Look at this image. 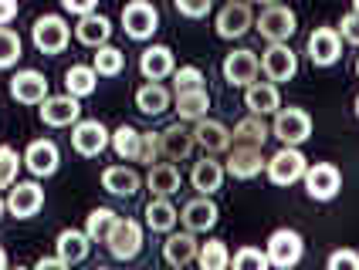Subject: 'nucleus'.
I'll return each mask as SVG.
<instances>
[{"instance_id": "6", "label": "nucleus", "mask_w": 359, "mask_h": 270, "mask_svg": "<svg viewBox=\"0 0 359 270\" xmlns=\"http://www.w3.org/2000/svg\"><path fill=\"white\" fill-rule=\"evenodd\" d=\"M271 135L281 138V145H302L312 135V118L302 108H278L271 122Z\"/></svg>"}, {"instance_id": "41", "label": "nucleus", "mask_w": 359, "mask_h": 270, "mask_svg": "<svg viewBox=\"0 0 359 270\" xmlns=\"http://www.w3.org/2000/svg\"><path fill=\"white\" fill-rule=\"evenodd\" d=\"M20 58V38L11 27H0V71L4 68H14Z\"/></svg>"}, {"instance_id": "12", "label": "nucleus", "mask_w": 359, "mask_h": 270, "mask_svg": "<svg viewBox=\"0 0 359 270\" xmlns=\"http://www.w3.org/2000/svg\"><path fill=\"white\" fill-rule=\"evenodd\" d=\"M109 250L116 260H133L142 250V227L136 220H119L112 236H109Z\"/></svg>"}, {"instance_id": "55", "label": "nucleus", "mask_w": 359, "mask_h": 270, "mask_svg": "<svg viewBox=\"0 0 359 270\" xmlns=\"http://www.w3.org/2000/svg\"><path fill=\"white\" fill-rule=\"evenodd\" d=\"M356 75H359V58H356Z\"/></svg>"}, {"instance_id": "45", "label": "nucleus", "mask_w": 359, "mask_h": 270, "mask_svg": "<svg viewBox=\"0 0 359 270\" xmlns=\"http://www.w3.org/2000/svg\"><path fill=\"white\" fill-rule=\"evenodd\" d=\"M325 270H359V253L356 250H336L329 257Z\"/></svg>"}, {"instance_id": "9", "label": "nucleus", "mask_w": 359, "mask_h": 270, "mask_svg": "<svg viewBox=\"0 0 359 270\" xmlns=\"http://www.w3.org/2000/svg\"><path fill=\"white\" fill-rule=\"evenodd\" d=\"M339 55H342V38L336 27H316L309 34V58H312V64L329 68V64L339 61Z\"/></svg>"}, {"instance_id": "30", "label": "nucleus", "mask_w": 359, "mask_h": 270, "mask_svg": "<svg viewBox=\"0 0 359 270\" xmlns=\"http://www.w3.org/2000/svg\"><path fill=\"white\" fill-rule=\"evenodd\" d=\"M102 190L112 196H136L140 193V173L129 166H109L102 173Z\"/></svg>"}, {"instance_id": "1", "label": "nucleus", "mask_w": 359, "mask_h": 270, "mask_svg": "<svg viewBox=\"0 0 359 270\" xmlns=\"http://www.w3.org/2000/svg\"><path fill=\"white\" fill-rule=\"evenodd\" d=\"M268 179L275 183V186H292V183H299L305 179V169H309V159L302 155L299 145H281L278 152L268 159Z\"/></svg>"}, {"instance_id": "5", "label": "nucleus", "mask_w": 359, "mask_h": 270, "mask_svg": "<svg viewBox=\"0 0 359 270\" xmlns=\"http://www.w3.org/2000/svg\"><path fill=\"white\" fill-rule=\"evenodd\" d=\"M31 38L38 44V51H44V55H58V51L68 48V41H72V27H68V20L58 17V14H44V17L34 20Z\"/></svg>"}, {"instance_id": "39", "label": "nucleus", "mask_w": 359, "mask_h": 270, "mask_svg": "<svg viewBox=\"0 0 359 270\" xmlns=\"http://www.w3.org/2000/svg\"><path fill=\"white\" fill-rule=\"evenodd\" d=\"M231 267L234 270H268V253L258 250V247H241L234 257H231Z\"/></svg>"}, {"instance_id": "48", "label": "nucleus", "mask_w": 359, "mask_h": 270, "mask_svg": "<svg viewBox=\"0 0 359 270\" xmlns=\"http://www.w3.org/2000/svg\"><path fill=\"white\" fill-rule=\"evenodd\" d=\"M18 17V0H0V27H7Z\"/></svg>"}, {"instance_id": "42", "label": "nucleus", "mask_w": 359, "mask_h": 270, "mask_svg": "<svg viewBox=\"0 0 359 270\" xmlns=\"http://www.w3.org/2000/svg\"><path fill=\"white\" fill-rule=\"evenodd\" d=\"M200 88H203V75H200V68L183 64V68L173 71V92H177V95H183V92H200Z\"/></svg>"}, {"instance_id": "46", "label": "nucleus", "mask_w": 359, "mask_h": 270, "mask_svg": "<svg viewBox=\"0 0 359 270\" xmlns=\"http://www.w3.org/2000/svg\"><path fill=\"white\" fill-rule=\"evenodd\" d=\"M61 7H65L68 14H75V17H85V14H95L99 0H61Z\"/></svg>"}, {"instance_id": "52", "label": "nucleus", "mask_w": 359, "mask_h": 270, "mask_svg": "<svg viewBox=\"0 0 359 270\" xmlns=\"http://www.w3.org/2000/svg\"><path fill=\"white\" fill-rule=\"evenodd\" d=\"M4 210H7V203H4V199H0V216H4Z\"/></svg>"}, {"instance_id": "51", "label": "nucleus", "mask_w": 359, "mask_h": 270, "mask_svg": "<svg viewBox=\"0 0 359 270\" xmlns=\"http://www.w3.org/2000/svg\"><path fill=\"white\" fill-rule=\"evenodd\" d=\"M255 3H264V7H271V3H275V0H255Z\"/></svg>"}, {"instance_id": "20", "label": "nucleus", "mask_w": 359, "mask_h": 270, "mask_svg": "<svg viewBox=\"0 0 359 270\" xmlns=\"http://www.w3.org/2000/svg\"><path fill=\"white\" fill-rule=\"evenodd\" d=\"M180 220H183V227L190 233H207L217 223V206L210 203V196H197V199H190V203L183 206Z\"/></svg>"}, {"instance_id": "15", "label": "nucleus", "mask_w": 359, "mask_h": 270, "mask_svg": "<svg viewBox=\"0 0 359 270\" xmlns=\"http://www.w3.org/2000/svg\"><path fill=\"white\" fill-rule=\"evenodd\" d=\"M248 27H251V7H248L244 0H231V3L217 14V34L224 41L244 38Z\"/></svg>"}, {"instance_id": "58", "label": "nucleus", "mask_w": 359, "mask_h": 270, "mask_svg": "<svg viewBox=\"0 0 359 270\" xmlns=\"http://www.w3.org/2000/svg\"><path fill=\"white\" fill-rule=\"evenodd\" d=\"M18 270H20V267H18Z\"/></svg>"}, {"instance_id": "44", "label": "nucleus", "mask_w": 359, "mask_h": 270, "mask_svg": "<svg viewBox=\"0 0 359 270\" xmlns=\"http://www.w3.org/2000/svg\"><path fill=\"white\" fill-rule=\"evenodd\" d=\"M210 3H214V0H173V7H177L180 14H183V17H207V14H210Z\"/></svg>"}, {"instance_id": "13", "label": "nucleus", "mask_w": 359, "mask_h": 270, "mask_svg": "<svg viewBox=\"0 0 359 270\" xmlns=\"http://www.w3.org/2000/svg\"><path fill=\"white\" fill-rule=\"evenodd\" d=\"M261 71V61L255 51H248V48H241V51H231L227 58H224V78L231 81V85H241V88H248Z\"/></svg>"}, {"instance_id": "4", "label": "nucleus", "mask_w": 359, "mask_h": 270, "mask_svg": "<svg viewBox=\"0 0 359 270\" xmlns=\"http://www.w3.org/2000/svg\"><path fill=\"white\" fill-rule=\"evenodd\" d=\"M156 27H160V10L149 0H133V3L122 7V31L133 41L153 38Z\"/></svg>"}, {"instance_id": "36", "label": "nucleus", "mask_w": 359, "mask_h": 270, "mask_svg": "<svg viewBox=\"0 0 359 270\" xmlns=\"http://www.w3.org/2000/svg\"><path fill=\"white\" fill-rule=\"evenodd\" d=\"M197 264H200V270H231V250H227V243L224 240L200 243Z\"/></svg>"}, {"instance_id": "37", "label": "nucleus", "mask_w": 359, "mask_h": 270, "mask_svg": "<svg viewBox=\"0 0 359 270\" xmlns=\"http://www.w3.org/2000/svg\"><path fill=\"white\" fill-rule=\"evenodd\" d=\"M140 138H142V132H136L133 125H119L116 132H112V149H116V155L119 159H126V162H136L140 159Z\"/></svg>"}, {"instance_id": "33", "label": "nucleus", "mask_w": 359, "mask_h": 270, "mask_svg": "<svg viewBox=\"0 0 359 270\" xmlns=\"http://www.w3.org/2000/svg\"><path fill=\"white\" fill-rule=\"evenodd\" d=\"M122 216L116 210H105V206H99V210L88 213V220H85V233H88V240L92 243H109V236H112V230H116V223H119Z\"/></svg>"}, {"instance_id": "27", "label": "nucleus", "mask_w": 359, "mask_h": 270, "mask_svg": "<svg viewBox=\"0 0 359 270\" xmlns=\"http://www.w3.org/2000/svg\"><path fill=\"white\" fill-rule=\"evenodd\" d=\"M194 138H197V145L207 155L231 149V132H227L220 122H214V118H200L197 129H194Z\"/></svg>"}, {"instance_id": "49", "label": "nucleus", "mask_w": 359, "mask_h": 270, "mask_svg": "<svg viewBox=\"0 0 359 270\" xmlns=\"http://www.w3.org/2000/svg\"><path fill=\"white\" fill-rule=\"evenodd\" d=\"M34 270H72L61 257H41L38 264H34Z\"/></svg>"}, {"instance_id": "32", "label": "nucleus", "mask_w": 359, "mask_h": 270, "mask_svg": "<svg viewBox=\"0 0 359 270\" xmlns=\"http://www.w3.org/2000/svg\"><path fill=\"white\" fill-rule=\"evenodd\" d=\"M136 108L142 115H163L170 108V92L163 88L160 81H146L140 92H136Z\"/></svg>"}, {"instance_id": "53", "label": "nucleus", "mask_w": 359, "mask_h": 270, "mask_svg": "<svg viewBox=\"0 0 359 270\" xmlns=\"http://www.w3.org/2000/svg\"><path fill=\"white\" fill-rule=\"evenodd\" d=\"M353 10H356V14H359V0H353Z\"/></svg>"}, {"instance_id": "25", "label": "nucleus", "mask_w": 359, "mask_h": 270, "mask_svg": "<svg viewBox=\"0 0 359 270\" xmlns=\"http://www.w3.org/2000/svg\"><path fill=\"white\" fill-rule=\"evenodd\" d=\"M146 186L156 199H170L173 193H180V169L173 162H156V166H149Z\"/></svg>"}, {"instance_id": "19", "label": "nucleus", "mask_w": 359, "mask_h": 270, "mask_svg": "<svg viewBox=\"0 0 359 270\" xmlns=\"http://www.w3.org/2000/svg\"><path fill=\"white\" fill-rule=\"evenodd\" d=\"M197 253H200V243H197V236L187 230V233H170L166 236V243H163V257H166V264L170 267H177L183 270L187 264H194L197 260Z\"/></svg>"}, {"instance_id": "2", "label": "nucleus", "mask_w": 359, "mask_h": 270, "mask_svg": "<svg viewBox=\"0 0 359 270\" xmlns=\"http://www.w3.org/2000/svg\"><path fill=\"white\" fill-rule=\"evenodd\" d=\"M268 264L278 270H292L295 264L302 260V253H305V243H302V233L299 230H288V227H281L268 236Z\"/></svg>"}, {"instance_id": "17", "label": "nucleus", "mask_w": 359, "mask_h": 270, "mask_svg": "<svg viewBox=\"0 0 359 270\" xmlns=\"http://www.w3.org/2000/svg\"><path fill=\"white\" fill-rule=\"evenodd\" d=\"M11 95L20 105H41L48 98V81H44L41 71H31V68L18 71V75L11 78Z\"/></svg>"}, {"instance_id": "31", "label": "nucleus", "mask_w": 359, "mask_h": 270, "mask_svg": "<svg viewBox=\"0 0 359 270\" xmlns=\"http://www.w3.org/2000/svg\"><path fill=\"white\" fill-rule=\"evenodd\" d=\"M95 85H99V75H95L92 64H72L65 71V88L72 98H88L95 92Z\"/></svg>"}, {"instance_id": "54", "label": "nucleus", "mask_w": 359, "mask_h": 270, "mask_svg": "<svg viewBox=\"0 0 359 270\" xmlns=\"http://www.w3.org/2000/svg\"><path fill=\"white\" fill-rule=\"evenodd\" d=\"M356 118H359V98H356Z\"/></svg>"}, {"instance_id": "57", "label": "nucleus", "mask_w": 359, "mask_h": 270, "mask_svg": "<svg viewBox=\"0 0 359 270\" xmlns=\"http://www.w3.org/2000/svg\"><path fill=\"white\" fill-rule=\"evenodd\" d=\"M173 270H177V267H173Z\"/></svg>"}, {"instance_id": "38", "label": "nucleus", "mask_w": 359, "mask_h": 270, "mask_svg": "<svg viewBox=\"0 0 359 270\" xmlns=\"http://www.w3.org/2000/svg\"><path fill=\"white\" fill-rule=\"evenodd\" d=\"M122 64H126V55H122L119 48H112V44H102V48H95V61H92L95 75L116 78L122 71Z\"/></svg>"}, {"instance_id": "22", "label": "nucleus", "mask_w": 359, "mask_h": 270, "mask_svg": "<svg viewBox=\"0 0 359 270\" xmlns=\"http://www.w3.org/2000/svg\"><path fill=\"white\" fill-rule=\"evenodd\" d=\"M140 71L146 75V81H163L170 78L177 68H173V51L163 48V44H153L140 55Z\"/></svg>"}, {"instance_id": "14", "label": "nucleus", "mask_w": 359, "mask_h": 270, "mask_svg": "<svg viewBox=\"0 0 359 270\" xmlns=\"http://www.w3.org/2000/svg\"><path fill=\"white\" fill-rule=\"evenodd\" d=\"M244 105L251 108V115H275L281 108V95L275 81H251L244 88Z\"/></svg>"}, {"instance_id": "21", "label": "nucleus", "mask_w": 359, "mask_h": 270, "mask_svg": "<svg viewBox=\"0 0 359 270\" xmlns=\"http://www.w3.org/2000/svg\"><path fill=\"white\" fill-rule=\"evenodd\" d=\"M268 135H271V129H268L264 115H248V118H241L238 125H234L231 142H234L238 149H261V145L268 142Z\"/></svg>"}, {"instance_id": "28", "label": "nucleus", "mask_w": 359, "mask_h": 270, "mask_svg": "<svg viewBox=\"0 0 359 270\" xmlns=\"http://www.w3.org/2000/svg\"><path fill=\"white\" fill-rule=\"evenodd\" d=\"M75 38L85 48H102V44H109V38H112V24H109V17H102V14H85L75 24Z\"/></svg>"}, {"instance_id": "56", "label": "nucleus", "mask_w": 359, "mask_h": 270, "mask_svg": "<svg viewBox=\"0 0 359 270\" xmlns=\"http://www.w3.org/2000/svg\"><path fill=\"white\" fill-rule=\"evenodd\" d=\"M95 270H109V267H95Z\"/></svg>"}, {"instance_id": "35", "label": "nucleus", "mask_w": 359, "mask_h": 270, "mask_svg": "<svg viewBox=\"0 0 359 270\" xmlns=\"http://www.w3.org/2000/svg\"><path fill=\"white\" fill-rule=\"evenodd\" d=\"M207 108H210V95H207V88L177 95V112H180L183 122H200V118H207Z\"/></svg>"}, {"instance_id": "50", "label": "nucleus", "mask_w": 359, "mask_h": 270, "mask_svg": "<svg viewBox=\"0 0 359 270\" xmlns=\"http://www.w3.org/2000/svg\"><path fill=\"white\" fill-rule=\"evenodd\" d=\"M0 270H7V250L0 247Z\"/></svg>"}, {"instance_id": "43", "label": "nucleus", "mask_w": 359, "mask_h": 270, "mask_svg": "<svg viewBox=\"0 0 359 270\" xmlns=\"http://www.w3.org/2000/svg\"><path fill=\"white\" fill-rule=\"evenodd\" d=\"M136 162H146V166H156L163 162V138L160 132H142L140 138V159Z\"/></svg>"}, {"instance_id": "23", "label": "nucleus", "mask_w": 359, "mask_h": 270, "mask_svg": "<svg viewBox=\"0 0 359 270\" xmlns=\"http://www.w3.org/2000/svg\"><path fill=\"white\" fill-rule=\"evenodd\" d=\"M264 166H268V162H264L261 149H238V145H234V152L227 155L224 173L234 176V179H255V176H261Z\"/></svg>"}, {"instance_id": "29", "label": "nucleus", "mask_w": 359, "mask_h": 270, "mask_svg": "<svg viewBox=\"0 0 359 270\" xmlns=\"http://www.w3.org/2000/svg\"><path fill=\"white\" fill-rule=\"evenodd\" d=\"M224 176L227 173H224V166H220L217 159L203 155L197 166H194V173H190V183H194V190H200V196H210L224 186Z\"/></svg>"}, {"instance_id": "40", "label": "nucleus", "mask_w": 359, "mask_h": 270, "mask_svg": "<svg viewBox=\"0 0 359 270\" xmlns=\"http://www.w3.org/2000/svg\"><path fill=\"white\" fill-rule=\"evenodd\" d=\"M24 159H18V152L11 145H0V190H11L18 183V169Z\"/></svg>"}, {"instance_id": "16", "label": "nucleus", "mask_w": 359, "mask_h": 270, "mask_svg": "<svg viewBox=\"0 0 359 270\" xmlns=\"http://www.w3.org/2000/svg\"><path fill=\"white\" fill-rule=\"evenodd\" d=\"M41 206H44V190L38 183H14V190L7 196V210L18 220H31Z\"/></svg>"}, {"instance_id": "8", "label": "nucleus", "mask_w": 359, "mask_h": 270, "mask_svg": "<svg viewBox=\"0 0 359 270\" xmlns=\"http://www.w3.org/2000/svg\"><path fill=\"white\" fill-rule=\"evenodd\" d=\"M81 105L79 98H72L68 92L65 95H48L41 101V122L51 125V129H65V125H79Z\"/></svg>"}, {"instance_id": "24", "label": "nucleus", "mask_w": 359, "mask_h": 270, "mask_svg": "<svg viewBox=\"0 0 359 270\" xmlns=\"http://www.w3.org/2000/svg\"><path fill=\"white\" fill-rule=\"evenodd\" d=\"M163 138V159H173V162H180V159H187V155L197 149V138H194V129H187V125H170L166 132H160Z\"/></svg>"}, {"instance_id": "3", "label": "nucleus", "mask_w": 359, "mask_h": 270, "mask_svg": "<svg viewBox=\"0 0 359 270\" xmlns=\"http://www.w3.org/2000/svg\"><path fill=\"white\" fill-rule=\"evenodd\" d=\"M295 27H299L295 10L292 7H281V3L264 7L258 17V34L264 41H271V44H288V38L295 34Z\"/></svg>"}, {"instance_id": "26", "label": "nucleus", "mask_w": 359, "mask_h": 270, "mask_svg": "<svg viewBox=\"0 0 359 270\" xmlns=\"http://www.w3.org/2000/svg\"><path fill=\"white\" fill-rule=\"evenodd\" d=\"M55 250H58L55 257H61V260L72 267V264H81V260L88 257V250H92V240H88V233H85V230H61Z\"/></svg>"}, {"instance_id": "34", "label": "nucleus", "mask_w": 359, "mask_h": 270, "mask_svg": "<svg viewBox=\"0 0 359 270\" xmlns=\"http://www.w3.org/2000/svg\"><path fill=\"white\" fill-rule=\"evenodd\" d=\"M180 213L173 210V203L170 199H149V206H146V227L153 233H170L173 227H177Z\"/></svg>"}, {"instance_id": "7", "label": "nucleus", "mask_w": 359, "mask_h": 270, "mask_svg": "<svg viewBox=\"0 0 359 270\" xmlns=\"http://www.w3.org/2000/svg\"><path fill=\"white\" fill-rule=\"evenodd\" d=\"M342 190V173L332 166V162H316L305 169V193L319 203H329L336 199Z\"/></svg>"}, {"instance_id": "47", "label": "nucleus", "mask_w": 359, "mask_h": 270, "mask_svg": "<svg viewBox=\"0 0 359 270\" xmlns=\"http://www.w3.org/2000/svg\"><path fill=\"white\" fill-rule=\"evenodd\" d=\"M342 38L349 41V44H356V48H359V14H356V10L342 17Z\"/></svg>"}, {"instance_id": "18", "label": "nucleus", "mask_w": 359, "mask_h": 270, "mask_svg": "<svg viewBox=\"0 0 359 270\" xmlns=\"http://www.w3.org/2000/svg\"><path fill=\"white\" fill-rule=\"evenodd\" d=\"M58 145L51 142V138H38V142H31L27 145V152H24V166L31 169L34 176H55L58 173Z\"/></svg>"}, {"instance_id": "10", "label": "nucleus", "mask_w": 359, "mask_h": 270, "mask_svg": "<svg viewBox=\"0 0 359 270\" xmlns=\"http://www.w3.org/2000/svg\"><path fill=\"white\" fill-rule=\"evenodd\" d=\"M109 129L102 125L99 118H85V122H79L75 129H72V145H75V152L79 155H99L105 145H109Z\"/></svg>"}, {"instance_id": "11", "label": "nucleus", "mask_w": 359, "mask_h": 270, "mask_svg": "<svg viewBox=\"0 0 359 270\" xmlns=\"http://www.w3.org/2000/svg\"><path fill=\"white\" fill-rule=\"evenodd\" d=\"M261 71L268 75V81H288L299 71V58L288 44H271L261 58Z\"/></svg>"}]
</instances>
